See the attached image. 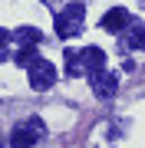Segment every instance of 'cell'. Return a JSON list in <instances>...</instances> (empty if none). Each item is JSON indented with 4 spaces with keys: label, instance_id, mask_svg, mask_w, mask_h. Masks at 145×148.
Listing matches in <instances>:
<instances>
[{
    "label": "cell",
    "instance_id": "6da1fadb",
    "mask_svg": "<svg viewBox=\"0 0 145 148\" xmlns=\"http://www.w3.org/2000/svg\"><path fill=\"white\" fill-rule=\"evenodd\" d=\"M40 135H46V125H43V119L33 115L30 122H23V125H16L10 132V145L13 148H30V145L40 142Z\"/></svg>",
    "mask_w": 145,
    "mask_h": 148
},
{
    "label": "cell",
    "instance_id": "7a4b0ae2",
    "mask_svg": "<svg viewBox=\"0 0 145 148\" xmlns=\"http://www.w3.org/2000/svg\"><path fill=\"white\" fill-rule=\"evenodd\" d=\"M82 13H86V7L73 0V3L66 7L63 13H56V23H53L56 33H59L63 40H66V36H73V33H79V30H82Z\"/></svg>",
    "mask_w": 145,
    "mask_h": 148
},
{
    "label": "cell",
    "instance_id": "3957f363",
    "mask_svg": "<svg viewBox=\"0 0 145 148\" xmlns=\"http://www.w3.org/2000/svg\"><path fill=\"white\" fill-rule=\"evenodd\" d=\"M56 82V66L49 63V59H36V63L30 66V86L36 92H43V89H49V86Z\"/></svg>",
    "mask_w": 145,
    "mask_h": 148
},
{
    "label": "cell",
    "instance_id": "277c9868",
    "mask_svg": "<svg viewBox=\"0 0 145 148\" xmlns=\"http://www.w3.org/2000/svg\"><path fill=\"white\" fill-rule=\"evenodd\" d=\"M119 89V79L112 73H92V92L99 95V99H112Z\"/></svg>",
    "mask_w": 145,
    "mask_h": 148
},
{
    "label": "cell",
    "instance_id": "5b68a950",
    "mask_svg": "<svg viewBox=\"0 0 145 148\" xmlns=\"http://www.w3.org/2000/svg\"><path fill=\"white\" fill-rule=\"evenodd\" d=\"M125 23H129V10L125 7H112V10L102 16V30H109V33H119Z\"/></svg>",
    "mask_w": 145,
    "mask_h": 148
},
{
    "label": "cell",
    "instance_id": "8992f818",
    "mask_svg": "<svg viewBox=\"0 0 145 148\" xmlns=\"http://www.w3.org/2000/svg\"><path fill=\"white\" fill-rule=\"evenodd\" d=\"M82 66L92 69V73H102V66H106V53H102L99 46H89V49H82Z\"/></svg>",
    "mask_w": 145,
    "mask_h": 148
},
{
    "label": "cell",
    "instance_id": "52a82bcc",
    "mask_svg": "<svg viewBox=\"0 0 145 148\" xmlns=\"http://www.w3.org/2000/svg\"><path fill=\"white\" fill-rule=\"evenodd\" d=\"M16 40H20L23 46H36V43L43 40V33H40L36 27H20V30H16Z\"/></svg>",
    "mask_w": 145,
    "mask_h": 148
},
{
    "label": "cell",
    "instance_id": "ba28073f",
    "mask_svg": "<svg viewBox=\"0 0 145 148\" xmlns=\"http://www.w3.org/2000/svg\"><path fill=\"white\" fill-rule=\"evenodd\" d=\"M13 59H16V66H27V69H30V66L36 63L40 56H36V49H33V46H20V49H16V56H13Z\"/></svg>",
    "mask_w": 145,
    "mask_h": 148
},
{
    "label": "cell",
    "instance_id": "9c48e42d",
    "mask_svg": "<svg viewBox=\"0 0 145 148\" xmlns=\"http://www.w3.org/2000/svg\"><path fill=\"white\" fill-rule=\"evenodd\" d=\"M82 69H86V66H82V56L73 53V49H66V73L76 76V73H82Z\"/></svg>",
    "mask_w": 145,
    "mask_h": 148
},
{
    "label": "cell",
    "instance_id": "30bf717a",
    "mask_svg": "<svg viewBox=\"0 0 145 148\" xmlns=\"http://www.w3.org/2000/svg\"><path fill=\"white\" fill-rule=\"evenodd\" d=\"M129 46H132V49H145V30H142V27L129 30Z\"/></svg>",
    "mask_w": 145,
    "mask_h": 148
},
{
    "label": "cell",
    "instance_id": "8fae6325",
    "mask_svg": "<svg viewBox=\"0 0 145 148\" xmlns=\"http://www.w3.org/2000/svg\"><path fill=\"white\" fill-rule=\"evenodd\" d=\"M7 40H10V33H7V30H0V46H3Z\"/></svg>",
    "mask_w": 145,
    "mask_h": 148
}]
</instances>
